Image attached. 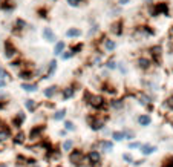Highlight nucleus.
I'll return each mask as SVG.
<instances>
[{
    "instance_id": "nucleus-40",
    "label": "nucleus",
    "mask_w": 173,
    "mask_h": 167,
    "mask_svg": "<svg viewBox=\"0 0 173 167\" xmlns=\"http://www.w3.org/2000/svg\"><path fill=\"white\" fill-rule=\"evenodd\" d=\"M164 107H167L170 112H173V95L172 97H169V98L164 101Z\"/></svg>"
},
{
    "instance_id": "nucleus-5",
    "label": "nucleus",
    "mask_w": 173,
    "mask_h": 167,
    "mask_svg": "<svg viewBox=\"0 0 173 167\" xmlns=\"http://www.w3.org/2000/svg\"><path fill=\"white\" fill-rule=\"evenodd\" d=\"M94 149H97V150H100V152H104V153H112L113 149H115V143L112 141V139L101 138V139H98V141H95Z\"/></svg>"
},
{
    "instance_id": "nucleus-46",
    "label": "nucleus",
    "mask_w": 173,
    "mask_h": 167,
    "mask_svg": "<svg viewBox=\"0 0 173 167\" xmlns=\"http://www.w3.org/2000/svg\"><path fill=\"white\" fill-rule=\"evenodd\" d=\"M144 163H145V158H141V160H135L132 166H135V167H140V166H142Z\"/></svg>"
},
{
    "instance_id": "nucleus-7",
    "label": "nucleus",
    "mask_w": 173,
    "mask_h": 167,
    "mask_svg": "<svg viewBox=\"0 0 173 167\" xmlns=\"http://www.w3.org/2000/svg\"><path fill=\"white\" fill-rule=\"evenodd\" d=\"M25 121H26V113L23 112V110H20V112H17L15 115L12 117V127H15V129H22V126L25 124Z\"/></svg>"
},
{
    "instance_id": "nucleus-49",
    "label": "nucleus",
    "mask_w": 173,
    "mask_h": 167,
    "mask_svg": "<svg viewBox=\"0 0 173 167\" xmlns=\"http://www.w3.org/2000/svg\"><path fill=\"white\" fill-rule=\"evenodd\" d=\"M129 2H130V0H118V3H120V5H127Z\"/></svg>"
},
{
    "instance_id": "nucleus-34",
    "label": "nucleus",
    "mask_w": 173,
    "mask_h": 167,
    "mask_svg": "<svg viewBox=\"0 0 173 167\" xmlns=\"http://www.w3.org/2000/svg\"><path fill=\"white\" fill-rule=\"evenodd\" d=\"M121 160H123L126 164H133L135 158L132 156V153H130V152H126V153H123V155H121Z\"/></svg>"
},
{
    "instance_id": "nucleus-37",
    "label": "nucleus",
    "mask_w": 173,
    "mask_h": 167,
    "mask_svg": "<svg viewBox=\"0 0 173 167\" xmlns=\"http://www.w3.org/2000/svg\"><path fill=\"white\" fill-rule=\"evenodd\" d=\"M55 69H57V60H51V63H49V66H48V75H46V77L54 75Z\"/></svg>"
},
{
    "instance_id": "nucleus-30",
    "label": "nucleus",
    "mask_w": 173,
    "mask_h": 167,
    "mask_svg": "<svg viewBox=\"0 0 173 167\" xmlns=\"http://www.w3.org/2000/svg\"><path fill=\"white\" fill-rule=\"evenodd\" d=\"M150 54H152V57L155 58V61H159V57H161V46H152V48H150Z\"/></svg>"
},
{
    "instance_id": "nucleus-32",
    "label": "nucleus",
    "mask_w": 173,
    "mask_h": 167,
    "mask_svg": "<svg viewBox=\"0 0 173 167\" xmlns=\"http://www.w3.org/2000/svg\"><path fill=\"white\" fill-rule=\"evenodd\" d=\"M81 34H83V32H81V29H78V28H71V29L66 31L68 37H80Z\"/></svg>"
},
{
    "instance_id": "nucleus-45",
    "label": "nucleus",
    "mask_w": 173,
    "mask_h": 167,
    "mask_svg": "<svg viewBox=\"0 0 173 167\" xmlns=\"http://www.w3.org/2000/svg\"><path fill=\"white\" fill-rule=\"evenodd\" d=\"M9 77V74H8V71H5V69L0 66V78H2V80H6V78Z\"/></svg>"
},
{
    "instance_id": "nucleus-25",
    "label": "nucleus",
    "mask_w": 173,
    "mask_h": 167,
    "mask_svg": "<svg viewBox=\"0 0 173 167\" xmlns=\"http://www.w3.org/2000/svg\"><path fill=\"white\" fill-rule=\"evenodd\" d=\"M66 113H68V110H66V109L55 110V112L52 113V120H55V121H61V120H65V118H66Z\"/></svg>"
},
{
    "instance_id": "nucleus-17",
    "label": "nucleus",
    "mask_w": 173,
    "mask_h": 167,
    "mask_svg": "<svg viewBox=\"0 0 173 167\" xmlns=\"http://www.w3.org/2000/svg\"><path fill=\"white\" fill-rule=\"evenodd\" d=\"M74 95H75V89H74L72 86L61 89V100L68 101V100H71V98H74Z\"/></svg>"
},
{
    "instance_id": "nucleus-27",
    "label": "nucleus",
    "mask_w": 173,
    "mask_h": 167,
    "mask_svg": "<svg viewBox=\"0 0 173 167\" xmlns=\"http://www.w3.org/2000/svg\"><path fill=\"white\" fill-rule=\"evenodd\" d=\"M104 48L107 52H113L116 49V41L115 40H110V38H106L104 40Z\"/></svg>"
},
{
    "instance_id": "nucleus-9",
    "label": "nucleus",
    "mask_w": 173,
    "mask_h": 167,
    "mask_svg": "<svg viewBox=\"0 0 173 167\" xmlns=\"http://www.w3.org/2000/svg\"><path fill=\"white\" fill-rule=\"evenodd\" d=\"M156 150H158V146L150 144V143H144V144H142V147L140 149V152H141V155H142L144 158H147V156L153 155Z\"/></svg>"
},
{
    "instance_id": "nucleus-6",
    "label": "nucleus",
    "mask_w": 173,
    "mask_h": 167,
    "mask_svg": "<svg viewBox=\"0 0 173 167\" xmlns=\"http://www.w3.org/2000/svg\"><path fill=\"white\" fill-rule=\"evenodd\" d=\"M46 130L44 124H37V126H32L31 127V132H29V139L31 141H35V139H41L43 138V132Z\"/></svg>"
},
{
    "instance_id": "nucleus-4",
    "label": "nucleus",
    "mask_w": 173,
    "mask_h": 167,
    "mask_svg": "<svg viewBox=\"0 0 173 167\" xmlns=\"http://www.w3.org/2000/svg\"><path fill=\"white\" fill-rule=\"evenodd\" d=\"M86 121H87L90 130H94V132H101L106 129V120L100 118L98 115H86Z\"/></svg>"
},
{
    "instance_id": "nucleus-35",
    "label": "nucleus",
    "mask_w": 173,
    "mask_h": 167,
    "mask_svg": "<svg viewBox=\"0 0 173 167\" xmlns=\"http://www.w3.org/2000/svg\"><path fill=\"white\" fill-rule=\"evenodd\" d=\"M161 167H173V155H167L164 158L161 163Z\"/></svg>"
},
{
    "instance_id": "nucleus-19",
    "label": "nucleus",
    "mask_w": 173,
    "mask_h": 167,
    "mask_svg": "<svg viewBox=\"0 0 173 167\" xmlns=\"http://www.w3.org/2000/svg\"><path fill=\"white\" fill-rule=\"evenodd\" d=\"M110 32H113L115 36H121V34H123V22L121 20L113 22L112 26H110Z\"/></svg>"
},
{
    "instance_id": "nucleus-23",
    "label": "nucleus",
    "mask_w": 173,
    "mask_h": 167,
    "mask_svg": "<svg viewBox=\"0 0 173 167\" xmlns=\"http://www.w3.org/2000/svg\"><path fill=\"white\" fill-rule=\"evenodd\" d=\"M58 92V86H49V87H46V89L43 91V95L46 97V98H52V97H55V94Z\"/></svg>"
},
{
    "instance_id": "nucleus-52",
    "label": "nucleus",
    "mask_w": 173,
    "mask_h": 167,
    "mask_svg": "<svg viewBox=\"0 0 173 167\" xmlns=\"http://www.w3.org/2000/svg\"><path fill=\"white\" fill-rule=\"evenodd\" d=\"M0 167H8V164L6 163H0Z\"/></svg>"
},
{
    "instance_id": "nucleus-29",
    "label": "nucleus",
    "mask_w": 173,
    "mask_h": 167,
    "mask_svg": "<svg viewBox=\"0 0 173 167\" xmlns=\"http://www.w3.org/2000/svg\"><path fill=\"white\" fill-rule=\"evenodd\" d=\"M22 89L26 92H35L39 89V86L35 83H22Z\"/></svg>"
},
{
    "instance_id": "nucleus-53",
    "label": "nucleus",
    "mask_w": 173,
    "mask_h": 167,
    "mask_svg": "<svg viewBox=\"0 0 173 167\" xmlns=\"http://www.w3.org/2000/svg\"><path fill=\"white\" fill-rule=\"evenodd\" d=\"M29 167H41V166H40V164L37 163V164H34V166H29Z\"/></svg>"
},
{
    "instance_id": "nucleus-22",
    "label": "nucleus",
    "mask_w": 173,
    "mask_h": 167,
    "mask_svg": "<svg viewBox=\"0 0 173 167\" xmlns=\"http://www.w3.org/2000/svg\"><path fill=\"white\" fill-rule=\"evenodd\" d=\"M109 107L113 109V110H121L124 107V101L123 100H118V98H113L109 101Z\"/></svg>"
},
{
    "instance_id": "nucleus-18",
    "label": "nucleus",
    "mask_w": 173,
    "mask_h": 167,
    "mask_svg": "<svg viewBox=\"0 0 173 167\" xmlns=\"http://www.w3.org/2000/svg\"><path fill=\"white\" fill-rule=\"evenodd\" d=\"M14 55H15V48H14V45L9 40H6L5 41V57L6 58H12Z\"/></svg>"
},
{
    "instance_id": "nucleus-42",
    "label": "nucleus",
    "mask_w": 173,
    "mask_h": 167,
    "mask_svg": "<svg viewBox=\"0 0 173 167\" xmlns=\"http://www.w3.org/2000/svg\"><path fill=\"white\" fill-rule=\"evenodd\" d=\"M106 66H107V69H110V71H115V69L118 68V63L115 60H109L107 63H106Z\"/></svg>"
},
{
    "instance_id": "nucleus-26",
    "label": "nucleus",
    "mask_w": 173,
    "mask_h": 167,
    "mask_svg": "<svg viewBox=\"0 0 173 167\" xmlns=\"http://www.w3.org/2000/svg\"><path fill=\"white\" fill-rule=\"evenodd\" d=\"M25 107L28 112H35V109H37V101L29 98V100H25Z\"/></svg>"
},
{
    "instance_id": "nucleus-28",
    "label": "nucleus",
    "mask_w": 173,
    "mask_h": 167,
    "mask_svg": "<svg viewBox=\"0 0 173 167\" xmlns=\"http://www.w3.org/2000/svg\"><path fill=\"white\" fill-rule=\"evenodd\" d=\"M65 48H66V43L65 41H58L55 43V48H54V54L55 55H61L65 52Z\"/></svg>"
},
{
    "instance_id": "nucleus-15",
    "label": "nucleus",
    "mask_w": 173,
    "mask_h": 167,
    "mask_svg": "<svg viewBox=\"0 0 173 167\" xmlns=\"http://www.w3.org/2000/svg\"><path fill=\"white\" fill-rule=\"evenodd\" d=\"M136 34H140L141 37H153L155 36V31L150 28V26H140V28H136Z\"/></svg>"
},
{
    "instance_id": "nucleus-14",
    "label": "nucleus",
    "mask_w": 173,
    "mask_h": 167,
    "mask_svg": "<svg viewBox=\"0 0 173 167\" xmlns=\"http://www.w3.org/2000/svg\"><path fill=\"white\" fill-rule=\"evenodd\" d=\"M136 66H138L140 69H142V71H149L150 66H152V60L147 58V57H140L138 60H136Z\"/></svg>"
},
{
    "instance_id": "nucleus-10",
    "label": "nucleus",
    "mask_w": 173,
    "mask_h": 167,
    "mask_svg": "<svg viewBox=\"0 0 173 167\" xmlns=\"http://www.w3.org/2000/svg\"><path fill=\"white\" fill-rule=\"evenodd\" d=\"M9 139H12L11 127H8V126H0V144L9 141Z\"/></svg>"
},
{
    "instance_id": "nucleus-33",
    "label": "nucleus",
    "mask_w": 173,
    "mask_h": 167,
    "mask_svg": "<svg viewBox=\"0 0 173 167\" xmlns=\"http://www.w3.org/2000/svg\"><path fill=\"white\" fill-rule=\"evenodd\" d=\"M63 129H66L68 132H74L77 127H75V123L71 121V120H66L65 123H63Z\"/></svg>"
},
{
    "instance_id": "nucleus-3",
    "label": "nucleus",
    "mask_w": 173,
    "mask_h": 167,
    "mask_svg": "<svg viewBox=\"0 0 173 167\" xmlns=\"http://www.w3.org/2000/svg\"><path fill=\"white\" fill-rule=\"evenodd\" d=\"M103 163V155L97 149H90L89 152H86V166L87 167H100Z\"/></svg>"
},
{
    "instance_id": "nucleus-43",
    "label": "nucleus",
    "mask_w": 173,
    "mask_h": 167,
    "mask_svg": "<svg viewBox=\"0 0 173 167\" xmlns=\"http://www.w3.org/2000/svg\"><path fill=\"white\" fill-rule=\"evenodd\" d=\"M72 55H75L72 51H66V52H63V54H61V58H63V60H69Z\"/></svg>"
},
{
    "instance_id": "nucleus-39",
    "label": "nucleus",
    "mask_w": 173,
    "mask_h": 167,
    "mask_svg": "<svg viewBox=\"0 0 173 167\" xmlns=\"http://www.w3.org/2000/svg\"><path fill=\"white\" fill-rule=\"evenodd\" d=\"M101 61H103L101 54H95V57L90 60V65H92V66H100V65H101Z\"/></svg>"
},
{
    "instance_id": "nucleus-24",
    "label": "nucleus",
    "mask_w": 173,
    "mask_h": 167,
    "mask_svg": "<svg viewBox=\"0 0 173 167\" xmlns=\"http://www.w3.org/2000/svg\"><path fill=\"white\" fill-rule=\"evenodd\" d=\"M110 138H112V141L113 143H121L124 138V134H123V130H113L112 134H110Z\"/></svg>"
},
{
    "instance_id": "nucleus-13",
    "label": "nucleus",
    "mask_w": 173,
    "mask_h": 167,
    "mask_svg": "<svg viewBox=\"0 0 173 167\" xmlns=\"http://www.w3.org/2000/svg\"><path fill=\"white\" fill-rule=\"evenodd\" d=\"M153 8H155V17H156V15H161V14H162V15H167V14H169V5L164 3V2L153 5Z\"/></svg>"
},
{
    "instance_id": "nucleus-1",
    "label": "nucleus",
    "mask_w": 173,
    "mask_h": 167,
    "mask_svg": "<svg viewBox=\"0 0 173 167\" xmlns=\"http://www.w3.org/2000/svg\"><path fill=\"white\" fill-rule=\"evenodd\" d=\"M84 101L95 110H103L109 106V101H106L101 95L90 94V92H84Z\"/></svg>"
},
{
    "instance_id": "nucleus-31",
    "label": "nucleus",
    "mask_w": 173,
    "mask_h": 167,
    "mask_svg": "<svg viewBox=\"0 0 173 167\" xmlns=\"http://www.w3.org/2000/svg\"><path fill=\"white\" fill-rule=\"evenodd\" d=\"M0 8H2L3 11H12L14 9V3L11 2V0H5V2L0 3Z\"/></svg>"
},
{
    "instance_id": "nucleus-41",
    "label": "nucleus",
    "mask_w": 173,
    "mask_h": 167,
    "mask_svg": "<svg viewBox=\"0 0 173 167\" xmlns=\"http://www.w3.org/2000/svg\"><path fill=\"white\" fill-rule=\"evenodd\" d=\"M20 78H23V80H31V78H32V72L31 71H22L20 72Z\"/></svg>"
},
{
    "instance_id": "nucleus-2",
    "label": "nucleus",
    "mask_w": 173,
    "mask_h": 167,
    "mask_svg": "<svg viewBox=\"0 0 173 167\" xmlns=\"http://www.w3.org/2000/svg\"><path fill=\"white\" fill-rule=\"evenodd\" d=\"M69 163L74 167H84L86 166V152L80 147H75L71 153H68Z\"/></svg>"
},
{
    "instance_id": "nucleus-44",
    "label": "nucleus",
    "mask_w": 173,
    "mask_h": 167,
    "mask_svg": "<svg viewBox=\"0 0 173 167\" xmlns=\"http://www.w3.org/2000/svg\"><path fill=\"white\" fill-rule=\"evenodd\" d=\"M68 3H69L71 6H74V8H77V6H80L81 3H83V0H68Z\"/></svg>"
},
{
    "instance_id": "nucleus-50",
    "label": "nucleus",
    "mask_w": 173,
    "mask_h": 167,
    "mask_svg": "<svg viewBox=\"0 0 173 167\" xmlns=\"http://www.w3.org/2000/svg\"><path fill=\"white\" fill-rule=\"evenodd\" d=\"M6 86V81L5 80H2V78H0V87H5Z\"/></svg>"
},
{
    "instance_id": "nucleus-20",
    "label": "nucleus",
    "mask_w": 173,
    "mask_h": 167,
    "mask_svg": "<svg viewBox=\"0 0 173 167\" xmlns=\"http://www.w3.org/2000/svg\"><path fill=\"white\" fill-rule=\"evenodd\" d=\"M43 37H44V40L49 41V43H54V41L57 40L55 34H54V31H52L51 28H44V29H43Z\"/></svg>"
},
{
    "instance_id": "nucleus-12",
    "label": "nucleus",
    "mask_w": 173,
    "mask_h": 167,
    "mask_svg": "<svg viewBox=\"0 0 173 167\" xmlns=\"http://www.w3.org/2000/svg\"><path fill=\"white\" fill-rule=\"evenodd\" d=\"M136 123H138L141 127H149L152 124V117L149 113H141V115L136 117Z\"/></svg>"
},
{
    "instance_id": "nucleus-21",
    "label": "nucleus",
    "mask_w": 173,
    "mask_h": 167,
    "mask_svg": "<svg viewBox=\"0 0 173 167\" xmlns=\"http://www.w3.org/2000/svg\"><path fill=\"white\" fill-rule=\"evenodd\" d=\"M123 134H124V138L127 139V141H135V138H136V134H135V130L130 129V127H123Z\"/></svg>"
},
{
    "instance_id": "nucleus-36",
    "label": "nucleus",
    "mask_w": 173,
    "mask_h": 167,
    "mask_svg": "<svg viewBox=\"0 0 173 167\" xmlns=\"http://www.w3.org/2000/svg\"><path fill=\"white\" fill-rule=\"evenodd\" d=\"M142 144H144V143H141V141H136V139H135V141H130L129 144H127V147H129L130 150H140V149L142 147Z\"/></svg>"
},
{
    "instance_id": "nucleus-8",
    "label": "nucleus",
    "mask_w": 173,
    "mask_h": 167,
    "mask_svg": "<svg viewBox=\"0 0 173 167\" xmlns=\"http://www.w3.org/2000/svg\"><path fill=\"white\" fill-rule=\"evenodd\" d=\"M135 97H136V100L140 101V104H142V106L152 109V97L150 95H147L145 92H136Z\"/></svg>"
},
{
    "instance_id": "nucleus-11",
    "label": "nucleus",
    "mask_w": 173,
    "mask_h": 167,
    "mask_svg": "<svg viewBox=\"0 0 173 167\" xmlns=\"http://www.w3.org/2000/svg\"><path fill=\"white\" fill-rule=\"evenodd\" d=\"M60 149H61V152H65V153H71V152L75 149V141H74V138H66V139H63Z\"/></svg>"
},
{
    "instance_id": "nucleus-38",
    "label": "nucleus",
    "mask_w": 173,
    "mask_h": 167,
    "mask_svg": "<svg viewBox=\"0 0 173 167\" xmlns=\"http://www.w3.org/2000/svg\"><path fill=\"white\" fill-rule=\"evenodd\" d=\"M14 28H15L17 31L25 29V28H26V22H25L23 19H17V20L14 22Z\"/></svg>"
},
{
    "instance_id": "nucleus-16",
    "label": "nucleus",
    "mask_w": 173,
    "mask_h": 167,
    "mask_svg": "<svg viewBox=\"0 0 173 167\" xmlns=\"http://www.w3.org/2000/svg\"><path fill=\"white\" fill-rule=\"evenodd\" d=\"M26 143V135L23 130H19L15 135H12V144L15 146H23Z\"/></svg>"
},
{
    "instance_id": "nucleus-51",
    "label": "nucleus",
    "mask_w": 173,
    "mask_h": 167,
    "mask_svg": "<svg viewBox=\"0 0 173 167\" xmlns=\"http://www.w3.org/2000/svg\"><path fill=\"white\" fill-rule=\"evenodd\" d=\"M144 3H147V5H153V0H142Z\"/></svg>"
},
{
    "instance_id": "nucleus-48",
    "label": "nucleus",
    "mask_w": 173,
    "mask_h": 167,
    "mask_svg": "<svg viewBox=\"0 0 173 167\" xmlns=\"http://www.w3.org/2000/svg\"><path fill=\"white\" fill-rule=\"evenodd\" d=\"M58 135H60V137H66V135H68V130H66V129H61V130L58 132Z\"/></svg>"
},
{
    "instance_id": "nucleus-47",
    "label": "nucleus",
    "mask_w": 173,
    "mask_h": 167,
    "mask_svg": "<svg viewBox=\"0 0 173 167\" xmlns=\"http://www.w3.org/2000/svg\"><path fill=\"white\" fill-rule=\"evenodd\" d=\"M98 29H100V26H98V25H94L92 28H90V31H89L87 34H89V36H94V34H95V32H97Z\"/></svg>"
}]
</instances>
